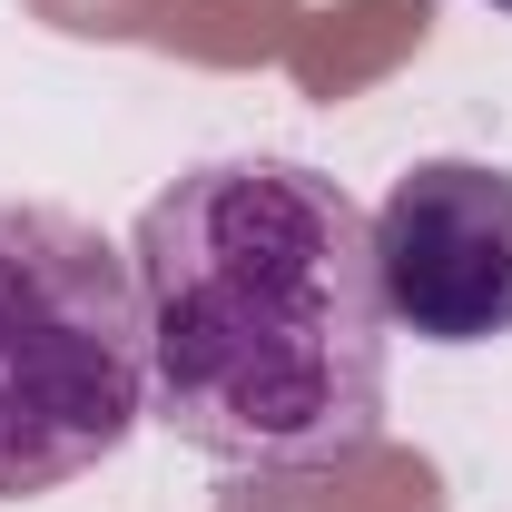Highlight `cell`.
Listing matches in <instances>:
<instances>
[{"label":"cell","mask_w":512,"mask_h":512,"mask_svg":"<svg viewBox=\"0 0 512 512\" xmlns=\"http://www.w3.org/2000/svg\"><path fill=\"white\" fill-rule=\"evenodd\" d=\"M493 10H503V20H512V0H493Z\"/></svg>","instance_id":"cell-4"},{"label":"cell","mask_w":512,"mask_h":512,"mask_svg":"<svg viewBox=\"0 0 512 512\" xmlns=\"http://www.w3.org/2000/svg\"><path fill=\"white\" fill-rule=\"evenodd\" d=\"M365 227H375V286L394 335H414V345L512 335V168L414 158L365 207Z\"/></svg>","instance_id":"cell-3"},{"label":"cell","mask_w":512,"mask_h":512,"mask_svg":"<svg viewBox=\"0 0 512 512\" xmlns=\"http://www.w3.org/2000/svg\"><path fill=\"white\" fill-rule=\"evenodd\" d=\"M148 424L247 473H325L384 434L394 316L365 207L306 158H197L128 227Z\"/></svg>","instance_id":"cell-1"},{"label":"cell","mask_w":512,"mask_h":512,"mask_svg":"<svg viewBox=\"0 0 512 512\" xmlns=\"http://www.w3.org/2000/svg\"><path fill=\"white\" fill-rule=\"evenodd\" d=\"M148 424L138 276L89 217L0 197V503L99 473Z\"/></svg>","instance_id":"cell-2"}]
</instances>
